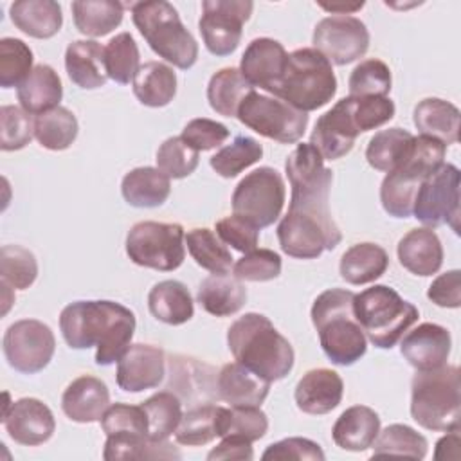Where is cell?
Here are the masks:
<instances>
[{"label": "cell", "instance_id": "1", "mask_svg": "<svg viewBox=\"0 0 461 461\" xmlns=\"http://www.w3.org/2000/svg\"><path fill=\"white\" fill-rule=\"evenodd\" d=\"M292 187L288 212L277 225L281 250L295 259H315L342 241V232L330 212L333 171L308 142L297 144L285 162Z\"/></svg>", "mask_w": 461, "mask_h": 461}, {"label": "cell", "instance_id": "2", "mask_svg": "<svg viewBox=\"0 0 461 461\" xmlns=\"http://www.w3.org/2000/svg\"><path fill=\"white\" fill-rule=\"evenodd\" d=\"M135 315L115 301H76L59 313V331L72 349L95 346V364L112 366L131 346Z\"/></svg>", "mask_w": 461, "mask_h": 461}, {"label": "cell", "instance_id": "3", "mask_svg": "<svg viewBox=\"0 0 461 461\" xmlns=\"http://www.w3.org/2000/svg\"><path fill=\"white\" fill-rule=\"evenodd\" d=\"M227 346L236 362L261 378L283 380L294 367L295 353L268 317L250 312L236 319L227 330Z\"/></svg>", "mask_w": 461, "mask_h": 461}, {"label": "cell", "instance_id": "4", "mask_svg": "<svg viewBox=\"0 0 461 461\" xmlns=\"http://www.w3.org/2000/svg\"><path fill=\"white\" fill-rule=\"evenodd\" d=\"M351 290L330 288L312 304V322L324 355L335 366H353L367 351V339L353 313Z\"/></svg>", "mask_w": 461, "mask_h": 461}, {"label": "cell", "instance_id": "5", "mask_svg": "<svg viewBox=\"0 0 461 461\" xmlns=\"http://www.w3.org/2000/svg\"><path fill=\"white\" fill-rule=\"evenodd\" d=\"M411 416L427 430H459L461 385L457 366L445 364L416 371L411 382Z\"/></svg>", "mask_w": 461, "mask_h": 461}, {"label": "cell", "instance_id": "6", "mask_svg": "<svg viewBox=\"0 0 461 461\" xmlns=\"http://www.w3.org/2000/svg\"><path fill=\"white\" fill-rule=\"evenodd\" d=\"M337 94V77L331 63L313 47L288 54L285 72L272 90L277 97L304 113L328 104Z\"/></svg>", "mask_w": 461, "mask_h": 461}, {"label": "cell", "instance_id": "7", "mask_svg": "<svg viewBox=\"0 0 461 461\" xmlns=\"http://www.w3.org/2000/svg\"><path fill=\"white\" fill-rule=\"evenodd\" d=\"M130 7L135 27L158 58L180 70H187L196 63L198 43L169 2H135Z\"/></svg>", "mask_w": 461, "mask_h": 461}, {"label": "cell", "instance_id": "8", "mask_svg": "<svg viewBox=\"0 0 461 461\" xmlns=\"http://www.w3.org/2000/svg\"><path fill=\"white\" fill-rule=\"evenodd\" d=\"M353 313L366 339L380 349H391L420 317L418 308L387 285L355 294Z\"/></svg>", "mask_w": 461, "mask_h": 461}, {"label": "cell", "instance_id": "9", "mask_svg": "<svg viewBox=\"0 0 461 461\" xmlns=\"http://www.w3.org/2000/svg\"><path fill=\"white\" fill-rule=\"evenodd\" d=\"M447 146L436 139L414 137L411 153L380 185V202L384 211L393 218H409L412 214L414 198L421 182L436 171L445 158Z\"/></svg>", "mask_w": 461, "mask_h": 461}, {"label": "cell", "instance_id": "10", "mask_svg": "<svg viewBox=\"0 0 461 461\" xmlns=\"http://www.w3.org/2000/svg\"><path fill=\"white\" fill-rule=\"evenodd\" d=\"M184 241L185 234L180 223L146 220L128 230L126 254L139 267L173 272L185 259Z\"/></svg>", "mask_w": 461, "mask_h": 461}, {"label": "cell", "instance_id": "11", "mask_svg": "<svg viewBox=\"0 0 461 461\" xmlns=\"http://www.w3.org/2000/svg\"><path fill=\"white\" fill-rule=\"evenodd\" d=\"M286 198L281 173L270 166H261L247 173L232 193V214L247 220L258 229L270 227L283 211Z\"/></svg>", "mask_w": 461, "mask_h": 461}, {"label": "cell", "instance_id": "12", "mask_svg": "<svg viewBox=\"0 0 461 461\" xmlns=\"http://www.w3.org/2000/svg\"><path fill=\"white\" fill-rule=\"evenodd\" d=\"M236 117L252 131L281 144L297 142L308 126V113L256 90L240 104Z\"/></svg>", "mask_w": 461, "mask_h": 461}, {"label": "cell", "instance_id": "13", "mask_svg": "<svg viewBox=\"0 0 461 461\" xmlns=\"http://www.w3.org/2000/svg\"><path fill=\"white\" fill-rule=\"evenodd\" d=\"M459 169L450 162H443L420 185L412 214L429 229L448 225L459 234Z\"/></svg>", "mask_w": 461, "mask_h": 461}, {"label": "cell", "instance_id": "14", "mask_svg": "<svg viewBox=\"0 0 461 461\" xmlns=\"http://www.w3.org/2000/svg\"><path fill=\"white\" fill-rule=\"evenodd\" d=\"M2 346L5 360L14 371L34 375L43 371L52 360L56 339L45 322L22 319L5 330Z\"/></svg>", "mask_w": 461, "mask_h": 461}, {"label": "cell", "instance_id": "15", "mask_svg": "<svg viewBox=\"0 0 461 461\" xmlns=\"http://www.w3.org/2000/svg\"><path fill=\"white\" fill-rule=\"evenodd\" d=\"M198 31L205 49L214 56L232 54L243 34V23L250 18V0H203Z\"/></svg>", "mask_w": 461, "mask_h": 461}, {"label": "cell", "instance_id": "16", "mask_svg": "<svg viewBox=\"0 0 461 461\" xmlns=\"http://www.w3.org/2000/svg\"><path fill=\"white\" fill-rule=\"evenodd\" d=\"M312 41L313 49L330 63L342 67L360 59L367 52L369 31L357 16L331 14L315 25Z\"/></svg>", "mask_w": 461, "mask_h": 461}, {"label": "cell", "instance_id": "17", "mask_svg": "<svg viewBox=\"0 0 461 461\" xmlns=\"http://www.w3.org/2000/svg\"><path fill=\"white\" fill-rule=\"evenodd\" d=\"M2 423L9 438L25 447H38L49 441L56 430L52 411L38 398H20L5 403Z\"/></svg>", "mask_w": 461, "mask_h": 461}, {"label": "cell", "instance_id": "18", "mask_svg": "<svg viewBox=\"0 0 461 461\" xmlns=\"http://www.w3.org/2000/svg\"><path fill=\"white\" fill-rule=\"evenodd\" d=\"M166 375L164 349L153 344H131L117 362L115 380L126 393L158 387Z\"/></svg>", "mask_w": 461, "mask_h": 461}, {"label": "cell", "instance_id": "19", "mask_svg": "<svg viewBox=\"0 0 461 461\" xmlns=\"http://www.w3.org/2000/svg\"><path fill=\"white\" fill-rule=\"evenodd\" d=\"M286 59L288 52L277 40L256 38L247 45L241 56L240 72L250 86H259L272 94L285 72Z\"/></svg>", "mask_w": 461, "mask_h": 461}, {"label": "cell", "instance_id": "20", "mask_svg": "<svg viewBox=\"0 0 461 461\" xmlns=\"http://www.w3.org/2000/svg\"><path fill=\"white\" fill-rule=\"evenodd\" d=\"M450 349V331L434 322H423L414 330L405 331L400 344V353L416 371L445 366Z\"/></svg>", "mask_w": 461, "mask_h": 461}, {"label": "cell", "instance_id": "21", "mask_svg": "<svg viewBox=\"0 0 461 461\" xmlns=\"http://www.w3.org/2000/svg\"><path fill=\"white\" fill-rule=\"evenodd\" d=\"M110 407V391L106 384L92 375H81L72 380L61 396L65 416L76 423L101 421Z\"/></svg>", "mask_w": 461, "mask_h": 461}, {"label": "cell", "instance_id": "22", "mask_svg": "<svg viewBox=\"0 0 461 461\" xmlns=\"http://www.w3.org/2000/svg\"><path fill=\"white\" fill-rule=\"evenodd\" d=\"M344 382L340 375L328 367L310 369L297 382L294 398L299 411L306 414H328L342 400Z\"/></svg>", "mask_w": 461, "mask_h": 461}, {"label": "cell", "instance_id": "23", "mask_svg": "<svg viewBox=\"0 0 461 461\" xmlns=\"http://www.w3.org/2000/svg\"><path fill=\"white\" fill-rule=\"evenodd\" d=\"M218 398L230 407H261L270 391V382L241 366L240 362L225 364L216 376Z\"/></svg>", "mask_w": 461, "mask_h": 461}, {"label": "cell", "instance_id": "24", "mask_svg": "<svg viewBox=\"0 0 461 461\" xmlns=\"http://www.w3.org/2000/svg\"><path fill=\"white\" fill-rule=\"evenodd\" d=\"M400 265L414 276H432L443 265V245L429 227L409 230L396 247Z\"/></svg>", "mask_w": 461, "mask_h": 461}, {"label": "cell", "instance_id": "25", "mask_svg": "<svg viewBox=\"0 0 461 461\" xmlns=\"http://www.w3.org/2000/svg\"><path fill=\"white\" fill-rule=\"evenodd\" d=\"M335 113L340 117L344 126L349 130L353 137L376 130L389 122L394 117L396 106L389 97H355L348 95L337 101L333 106Z\"/></svg>", "mask_w": 461, "mask_h": 461}, {"label": "cell", "instance_id": "26", "mask_svg": "<svg viewBox=\"0 0 461 461\" xmlns=\"http://www.w3.org/2000/svg\"><path fill=\"white\" fill-rule=\"evenodd\" d=\"M214 371L187 357H171L169 360V384L167 389L173 391L180 400L211 403L212 398H218L216 384L212 385ZM200 405V403H198Z\"/></svg>", "mask_w": 461, "mask_h": 461}, {"label": "cell", "instance_id": "27", "mask_svg": "<svg viewBox=\"0 0 461 461\" xmlns=\"http://www.w3.org/2000/svg\"><path fill=\"white\" fill-rule=\"evenodd\" d=\"M378 432L380 416L367 405H353L337 418L331 438L342 450L364 452L373 447Z\"/></svg>", "mask_w": 461, "mask_h": 461}, {"label": "cell", "instance_id": "28", "mask_svg": "<svg viewBox=\"0 0 461 461\" xmlns=\"http://www.w3.org/2000/svg\"><path fill=\"white\" fill-rule=\"evenodd\" d=\"M65 68L70 81L83 90L104 86L108 79L104 47L95 40H76L68 43L65 50Z\"/></svg>", "mask_w": 461, "mask_h": 461}, {"label": "cell", "instance_id": "29", "mask_svg": "<svg viewBox=\"0 0 461 461\" xmlns=\"http://www.w3.org/2000/svg\"><path fill=\"white\" fill-rule=\"evenodd\" d=\"M459 117L461 113L457 106L439 97L421 99L412 113L418 131L443 142L445 146L459 140Z\"/></svg>", "mask_w": 461, "mask_h": 461}, {"label": "cell", "instance_id": "30", "mask_svg": "<svg viewBox=\"0 0 461 461\" xmlns=\"http://www.w3.org/2000/svg\"><path fill=\"white\" fill-rule=\"evenodd\" d=\"M11 22L23 34L38 40H49L63 25L61 5L54 0H18L9 7Z\"/></svg>", "mask_w": 461, "mask_h": 461}, {"label": "cell", "instance_id": "31", "mask_svg": "<svg viewBox=\"0 0 461 461\" xmlns=\"http://www.w3.org/2000/svg\"><path fill=\"white\" fill-rule=\"evenodd\" d=\"M121 193L126 203L139 209H153L162 205L171 193L169 176L158 167L142 166L128 171L121 182Z\"/></svg>", "mask_w": 461, "mask_h": 461}, {"label": "cell", "instance_id": "32", "mask_svg": "<svg viewBox=\"0 0 461 461\" xmlns=\"http://www.w3.org/2000/svg\"><path fill=\"white\" fill-rule=\"evenodd\" d=\"M196 301L207 313L214 317H229L238 313L247 303V288L229 272L212 274L200 283Z\"/></svg>", "mask_w": 461, "mask_h": 461}, {"label": "cell", "instance_id": "33", "mask_svg": "<svg viewBox=\"0 0 461 461\" xmlns=\"http://www.w3.org/2000/svg\"><path fill=\"white\" fill-rule=\"evenodd\" d=\"M16 97L25 112L40 115L59 106L63 97L61 79L50 65L40 63L16 88Z\"/></svg>", "mask_w": 461, "mask_h": 461}, {"label": "cell", "instance_id": "34", "mask_svg": "<svg viewBox=\"0 0 461 461\" xmlns=\"http://www.w3.org/2000/svg\"><path fill=\"white\" fill-rule=\"evenodd\" d=\"M148 308L157 321L169 326H180L194 315L193 297L187 286L176 279L153 285L148 294Z\"/></svg>", "mask_w": 461, "mask_h": 461}, {"label": "cell", "instance_id": "35", "mask_svg": "<svg viewBox=\"0 0 461 461\" xmlns=\"http://www.w3.org/2000/svg\"><path fill=\"white\" fill-rule=\"evenodd\" d=\"M389 256L384 247L364 241L351 245L340 258V277L349 285H367L385 274Z\"/></svg>", "mask_w": 461, "mask_h": 461}, {"label": "cell", "instance_id": "36", "mask_svg": "<svg viewBox=\"0 0 461 461\" xmlns=\"http://www.w3.org/2000/svg\"><path fill=\"white\" fill-rule=\"evenodd\" d=\"M133 94L140 104L162 108L169 104L176 94V74L162 61H148L140 65L133 77Z\"/></svg>", "mask_w": 461, "mask_h": 461}, {"label": "cell", "instance_id": "37", "mask_svg": "<svg viewBox=\"0 0 461 461\" xmlns=\"http://www.w3.org/2000/svg\"><path fill=\"white\" fill-rule=\"evenodd\" d=\"M72 16L81 34L101 38L121 25L124 4L113 0H76L72 2Z\"/></svg>", "mask_w": 461, "mask_h": 461}, {"label": "cell", "instance_id": "38", "mask_svg": "<svg viewBox=\"0 0 461 461\" xmlns=\"http://www.w3.org/2000/svg\"><path fill=\"white\" fill-rule=\"evenodd\" d=\"M414 135L403 128H389L376 131L366 148V160L371 167L382 173L396 169L411 153Z\"/></svg>", "mask_w": 461, "mask_h": 461}, {"label": "cell", "instance_id": "39", "mask_svg": "<svg viewBox=\"0 0 461 461\" xmlns=\"http://www.w3.org/2000/svg\"><path fill=\"white\" fill-rule=\"evenodd\" d=\"M254 90L241 76L240 68H220L207 85V101L211 108L223 117H236L240 104Z\"/></svg>", "mask_w": 461, "mask_h": 461}, {"label": "cell", "instance_id": "40", "mask_svg": "<svg viewBox=\"0 0 461 461\" xmlns=\"http://www.w3.org/2000/svg\"><path fill=\"white\" fill-rule=\"evenodd\" d=\"M223 409L212 403H202L182 414L175 430V439L185 447H200L220 438Z\"/></svg>", "mask_w": 461, "mask_h": 461}, {"label": "cell", "instance_id": "41", "mask_svg": "<svg viewBox=\"0 0 461 461\" xmlns=\"http://www.w3.org/2000/svg\"><path fill=\"white\" fill-rule=\"evenodd\" d=\"M103 457L115 459H180L182 454L166 441H153L148 436H106Z\"/></svg>", "mask_w": 461, "mask_h": 461}, {"label": "cell", "instance_id": "42", "mask_svg": "<svg viewBox=\"0 0 461 461\" xmlns=\"http://www.w3.org/2000/svg\"><path fill=\"white\" fill-rule=\"evenodd\" d=\"M77 130L76 115L65 106H56L34 119V137L41 148L50 151L70 148L77 137Z\"/></svg>", "mask_w": 461, "mask_h": 461}, {"label": "cell", "instance_id": "43", "mask_svg": "<svg viewBox=\"0 0 461 461\" xmlns=\"http://www.w3.org/2000/svg\"><path fill=\"white\" fill-rule=\"evenodd\" d=\"M185 245L194 263L212 274H227L234 267L227 245L207 227L191 229L185 234Z\"/></svg>", "mask_w": 461, "mask_h": 461}, {"label": "cell", "instance_id": "44", "mask_svg": "<svg viewBox=\"0 0 461 461\" xmlns=\"http://www.w3.org/2000/svg\"><path fill=\"white\" fill-rule=\"evenodd\" d=\"M148 420V436L153 441H166L175 434L182 420V400L173 391H160L140 403Z\"/></svg>", "mask_w": 461, "mask_h": 461}, {"label": "cell", "instance_id": "45", "mask_svg": "<svg viewBox=\"0 0 461 461\" xmlns=\"http://www.w3.org/2000/svg\"><path fill=\"white\" fill-rule=\"evenodd\" d=\"M427 450L429 443L425 436H421L409 425L393 423L387 425L382 432H378L373 443L371 457L403 456L412 459H423L427 456Z\"/></svg>", "mask_w": 461, "mask_h": 461}, {"label": "cell", "instance_id": "46", "mask_svg": "<svg viewBox=\"0 0 461 461\" xmlns=\"http://www.w3.org/2000/svg\"><path fill=\"white\" fill-rule=\"evenodd\" d=\"M310 144L326 160H337L348 155L355 146V137L346 130L333 110L322 113L310 135Z\"/></svg>", "mask_w": 461, "mask_h": 461}, {"label": "cell", "instance_id": "47", "mask_svg": "<svg viewBox=\"0 0 461 461\" xmlns=\"http://www.w3.org/2000/svg\"><path fill=\"white\" fill-rule=\"evenodd\" d=\"M263 157V146L249 137L238 135L234 140L221 149H218L211 158V167L223 178H234Z\"/></svg>", "mask_w": 461, "mask_h": 461}, {"label": "cell", "instance_id": "48", "mask_svg": "<svg viewBox=\"0 0 461 461\" xmlns=\"http://www.w3.org/2000/svg\"><path fill=\"white\" fill-rule=\"evenodd\" d=\"M139 61V47L130 32L115 34L104 47L106 76L119 85H128L133 81L137 70L140 68Z\"/></svg>", "mask_w": 461, "mask_h": 461}, {"label": "cell", "instance_id": "49", "mask_svg": "<svg viewBox=\"0 0 461 461\" xmlns=\"http://www.w3.org/2000/svg\"><path fill=\"white\" fill-rule=\"evenodd\" d=\"M0 277L2 283L25 290L38 277V261L34 254L22 245H4L0 250Z\"/></svg>", "mask_w": 461, "mask_h": 461}, {"label": "cell", "instance_id": "50", "mask_svg": "<svg viewBox=\"0 0 461 461\" xmlns=\"http://www.w3.org/2000/svg\"><path fill=\"white\" fill-rule=\"evenodd\" d=\"M32 50L18 38L0 40V86H20L32 72Z\"/></svg>", "mask_w": 461, "mask_h": 461}, {"label": "cell", "instance_id": "51", "mask_svg": "<svg viewBox=\"0 0 461 461\" xmlns=\"http://www.w3.org/2000/svg\"><path fill=\"white\" fill-rule=\"evenodd\" d=\"M391 83L393 79L389 67L382 59L371 58L360 61L353 68L348 81V88L349 95L355 97H387V94L391 92Z\"/></svg>", "mask_w": 461, "mask_h": 461}, {"label": "cell", "instance_id": "52", "mask_svg": "<svg viewBox=\"0 0 461 461\" xmlns=\"http://www.w3.org/2000/svg\"><path fill=\"white\" fill-rule=\"evenodd\" d=\"M268 430V418L259 407H230L223 409L220 438L238 436L247 441L261 439Z\"/></svg>", "mask_w": 461, "mask_h": 461}, {"label": "cell", "instance_id": "53", "mask_svg": "<svg viewBox=\"0 0 461 461\" xmlns=\"http://www.w3.org/2000/svg\"><path fill=\"white\" fill-rule=\"evenodd\" d=\"M157 167L169 178H185L198 167V151L182 137L166 139L157 149Z\"/></svg>", "mask_w": 461, "mask_h": 461}, {"label": "cell", "instance_id": "54", "mask_svg": "<svg viewBox=\"0 0 461 461\" xmlns=\"http://www.w3.org/2000/svg\"><path fill=\"white\" fill-rule=\"evenodd\" d=\"M34 137V121L29 112L14 104L0 108V148L16 151L25 148Z\"/></svg>", "mask_w": 461, "mask_h": 461}, {"label": "cell", "instance_id": "55", "mask_svg": "<svg viewBox=\"0 0 461 461\" xmlns=\"http://www.w3.org/2000/svg\"><path fill=\"white\" fill-rule=\"evenodd\" d=\"M281 267L283 263L277 252L270 249H254L234 263L232 274L240 281L265 283L279 277Z\"/></svg>", "mask_w": 461, "mask_h": 461}, {"label": "cell", "instance_id": "56", "mask_svg": "<svg viewBox=\"0 0 461 461\" xmlns=\"http://www.w3.org/2000/svg\"><path fill=\"white\" fill-rule=\"evenodd\" d=\"M101 429L106 436H148L146 412L140 405L113 403L104 411Z\"/></svg>", "mask_w": 461, "mask_h": 461}, {"label": "cell", "instance_id": "57", "mask_svg": "<svg viewBox=\"0 0 461 461\" xmlns=\"http://www.w3.org/2000/svg\"><path fill=\"white\" fill-rule=\"evenodd\" d=\"M180 137L200 153L221 146L229 137V128L218 121L198 117L184 126Z\"/></svg>", "mask_w": 461, "mask_h": 461}, {"label": "cell", "instance_id": "58", "mask_svg": "<svg viewBox=\"0 0 461 461\" xmlns=\"http://www.w3.org/2000/svg\"><path fill=\"white\" fill-rule=\"evenodd\" d=\"M324 452L319 443L308 438H285L272 443L263 452V461H324Z\"/></svg>", "mask_w": 461, "mask_h": 461}, {"label": "cell", "instance_id": "59", "mask_svg": "<svg viewBox=\"0 0 461 461\" xmlns=\"http://www.w3.org/2000/svg\"><path fill=\"white\" fill-rule=\"evenodd\" d=\"M216 234L225 245H230L243 254L254 250L259 241V229L236 214L218 220Z\"/></svg>", "mask_w": 461, "mask_h": 461}, {"label": "cell", "instance_id": "60", "mask_svg": "<svg viewBox=\"0 0 461 461\" xmlns=\"http://www.w3.org/2000/svg\"><path fill=\"white\" fill-rule=\"evenodd\" d=\"M427 297L441 308L461 306V272L457 268L439 274L429 286Z\"/></svg>", "mask_w": 461, "mask_h": 461}, {"label": "cell", "instance_id": "61", "mask_svg": "<svg viewBox=\"0 0 461 461\" xmlns=\"http://www.w3.org/2000/svg\"><path fill=\"white\" fill-rule=\"evenodd\" d=\"M209 461L214 459H240V461H250L254 459V450H252V443L238 438V436H223L220 445H216L209 454H207Z\"/></svg>", "mask_w": 461, "mask_h": 461}, {"label": "cell", "instance_id": "62", "mask_svg": "<svg viewBox=\"0 0 461 461\" xmlns=\"http://www.w3.org/2000/svg\"><path fill=\"white\" fill-rule=\"evenodd\" d=\"M448 450H452L456 456H459V432L457 430H448L447 436H443L438 443H436V450H434V459H450L448 457Z\"/></svg>", "mask_w": 461, "mask_h": 461}, {"label": "cell", "instance_id": "63", "mask_svg": "<svg viewBox=\"0 0 461 461\" xmlns=\"http://www.w3.org/2000/svg\"><path fill=\"white\" fill-rule=\"evenodd\" d=\"M319 7H322L333 14H351L358 9H362L364 2H331V4L319 2Z\"/></svg>", "mask_w": 461, "mask_h": 461}]
</instances>
